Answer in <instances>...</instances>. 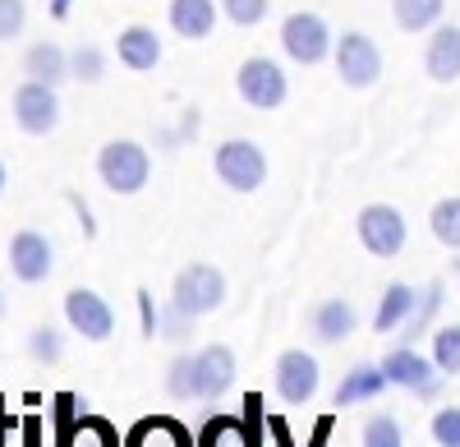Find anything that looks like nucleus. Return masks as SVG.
<instances>
[{
    "instance_id": "ddd939ff",
    "label": "nucleus",
    "mask_w": 460,
    "mask_h": 447,
    "mask_svg": "<svg viewBox=\"0 0 460 447\" xmlns=\"http://www.w3.org/2000/svg\"><path fill=\"white\" fill-rule=\"evenodd\" d=\"M10 273L28 286L47 282L56 273V245L42 236V231H19L10 240Z\"/></svg>"
},
{
    "instance_id": "f3484780",
    "label": "nucleus",
    "mask_w": 460,
    "mask_h": 447,
    "mask_svg": "<svg viewBox=\"0 0 460 447\" xmlns=\"http://www.w3.org/2000/svg\"><path fill=\"white\" fill-rule=\"evenodd\" d=\"M387 388H392V379L382 374V364H368V360H364V364H355L350 374L341 379V388H336V406L345 411V406H359V401H377Z\"/></svg>"
},
{
    "instance_id": "58836bf2",
    "label": "nucleus",
    "mask_w": 460,
    "mask_h": 447,
    "mask_svg": "<svg viewBox=\"0 0 460 447\" xmlns=\"http://www.w3.org/2000/svg\"><path fill=\"white\" fill-rule=\"evenodd\" d=\"M0 314H5V291H0Z\"/></svg>"
},
{
    "instance_id": "4c0bfd02",
    "label": "nucleus",
    "mask_w": 460,
    "mask_h": 447,
    "mask_svg": "<svg viewBox=\"0 0 460 447\" xmlns=\"http://www.w3.org/2000/svg\"><path fill=\"white\" fill-rule=\"evenodd\" d=\"M5 184H10V171H5V162H0V194H5Z\"/></svg>"
},
{
    "instance_id": "7c9ffc66",
    "label": "nucleus",
    "mask_w": 460,
    "mask_h": 447,
    "mask_svg": "<svg viewBox=\"0 0 460 447\" xmlns=\"http://www.w3.org/2000/svg\"><path fill=\"white\" fill-rule=\"evenodd\" d=\"M166 392L180 401H194V355H175L166 369Z\"/></svg>"
},
{
    "instance_id": "f257e3e1",
    "label": "nucleus",
    "mask_w": 460,
    "mask_h": 447,
    "mask_svg": "<svg viewBox=\"0 0 460 447\" xmlns=\"http://www.w3.org/2000/svg\"><path fill=\"white\" fill-rule=\"evenodd\" d=\"M97 175H102V184L111 194L134 199L152 180V157H147V148L134 143V139H111V143H102V153H97Z\"/></svg>"
},
{
    "instance_id": "a878e982",
    "label": "nucleus",
    "mask_w": 460,
    "mask_h": 447,
    "mask_svg": "<svg viewBox=\"0 0 460 447\" xmlns=\"http://www.w3.org/2000/svg\"><path fill=\"white\" fill-rule=\"evenodd\" d=\"M433 364L447 379L460 374V323H447V327L433 332Z\"/></svg>"
},
{
    "instance_id": "f704fd0d",
    "label": "nucleus",
    "mask_w": 460,
    "mask_h": 447,
    "mask_svg": "<svg viewBox=\"0 0 460 447\" xmlns=\"http://www.w3.org/2000/svg\"><path fill=\"white\" fill-rule=\"evenodd\" d=\"M138 314H143V337H157V318H162V309L152 305V295H147V291H138Z\"/></svg>"
},
{
    "instance_id": "423d86ee",
    "label": "nucleus",
    "mask_w": 460,
    "mask_h": 447,
    "mask_svg": "<svg viewBox=\"0 0 460 447\" xmlns=\"http://www.w3.org/2000/svg\"><path fill=\"white\" fill-rule=\"evenodd\" d=\"M355 231H359V245L373 258H396L410 240V221L396 203H368V208H359Z\"/></svg>"
},
{
    "instance_id": "0eeeda50",
    "label": "nucleus",
    "mask_w": 460,
    "mask_h": 447,
    "mask_svg": "<svg viewBox=\"0 0 460 447\" xmlns=\"http://www.w3.org/2000/svg\"><path fill=\"white\" fill-rule=\"evenodd\" d=\"M332 60H336L341 84L355 88V93H364V88H373L382 79V51H377V42L368 32H341Z\"/></svg>"
},
{
    "instance_id": "6e6552de",
    "label": "nucleus",
    "mask_w": 460,
    "mask_h": 447,
    "mask_svg": "<svg viewBox=\"0 0 460 447\" xmlns=\"http://www.w3.org/2000/svg\"><path fill=\"white\" fill-rule=\"evenodd\" d=\"M14 125L23 130V134H51L56 125H60V97H56V88L51 84H37V79H28V84H19L14 88Z\"/></svg>"
},
{
    "instance_id": "cd10ccee",
    "label": "nucleus",
    "mask_w": 460,
    "mask_h": 447,
    "mask_svg": "<svg viewBox=\"0 0 460 447\" xmlns=\"http://www.w3.org/2000/svg\"><path fill=\"white\" fill-rule=\"evenodd\" d=\"M28 355H32L37 364H56V360L65 355V332H56L51 323L32 327V332H28Z\"/></svg>"
},
{
    "instance_id": "2f4dec72",
    "label": "nucleus",
    "mask_w": 460,
    "mask_h": 447,
    "mask_svg": "<svg viewBox=\"0 0 460 447\" xmlns=\"http://www.w3.org/2000/svg\"><path fill=\"white\" fill-rule=\"evenodd\" d=\"M429 434L438 447H460V406H442L429 425Z\"/></svg>"
},
{
    "instance_id": "aec40b11",
    "label": "nucleus",
    "mask_w": 460,
    "mask_h": 447,
    "mask_svg": "<svg viewBox=\"0 0 460 447\" xmlns=\"http://www.w3.org/2000/svg\"><path fill=\"white\" fill-rule=\"evenodd\" d=\"M355 323H359V314H355L350 300H323L314 309V337L323 346H336V342H345L355 332Z\"/></svg>"
},
{
    "instance_id": "72a5a7b5",
    "label": "nucleus",
    "mask_w": 460,
    "mask_h": 447,
    "mask_svg": "<svg viewBox=\"0 0 460 447\" xmlns=\"http://www.w3.org/2000/svg\"><path fill=\"white\" fill-rule=\"evenodd\" d=\"M28 23V5L23 0H0V42H14Z\"/></svg>"
},
{
    "instance_id": "4be33fe9",
    "label": "nucleus",
    "mask_w": 460,
    "mask_h": 447,
    "mask_svg": "<svg viewBox=\"0 0 460 447\" xmlns=\"http://www.w3.org/2000/svg\"><path fill=\"white\" fill-rule=\"evenodd\" d=\"M447 14V0H392V19L401 32H433Z\"/></svg>"
},
{
    "instance_id": "5701e85b",
    "label": "nucleus",
    "mask_w": 460,
    "mask_h": 447,
    "mask_svg": "<svg viewBox=\"0 0 460 447\" xmlns=\"http://www.w3.org/2000/svg\"><path fill=\"white\" fill-rule=\"evenodd\" d=\"M429 231H433L438 245H447V249L460 254V199H456V194L433 203V212H429Z\"/></svg>"
},
{
    "instance_id": "f8f14e48",
    "label": "nucleus",
    "mask_w": 460,
    "mask_h": 447,
    "mask_svg": "<svg viewBox=\"0 0 460 447\" xmlns=\"http://www.w3.org/2000/svg\"><path fill=\"white\" fill-rule=\"evenodd\" d=\"M235 374H240L235 351L221 346V342L203 346V351L194 355V397H199V401H217V397H226V388L235 383Z\"/></svg>"
},
{
    "instance_id": "bb28decb",
    "label": "nucleus",
    "mask_w": 460,
    "mask_h": 447,
    "mask_svg": "<svg viewBox=\"0 0 460 447\" xmlns=\"http://www.w3.org/2000/svg\"><path fill=\"white\" fill-rule=\"evenodd\" d=\"M359 438H364V447H405V429L396 416H368Z\"/></svg>"
},
{
    "instance_id": "7ed1b4c3",
    "label": "nucleus",
    "mask_w": 460,
    "mask_h": 447,
    "mask_svg": "<svg viewBox=\"0 0 460 447\" xmlns=\"http://www.w3.org/2000/svg\"><path fill=\"white\" fill-rule=\"evenodd\" d=\"M171 305L184 309L189 318H203V314H217L226 305V277L221 268L212 264H189L175 273V286H171Z\"/></svg>"
},
{
    "instance_id": "e433bc0d",
    "label": "nucleus",
    "mask_w": 460,
    "mask_h": 447,
    "mask_svg": "<svg viewBox=\"0 0 460 447\" xmlns=\"http://www.w3.org/2000/svg\"><path fill=\"white\" fill-rule=\"evenodd\" d=\"M47 10H51V19H56V23H65V19H69V10H74V0H47Z\"/></svg>"
},
{
    "instance_id": "dca6fc26",
    "label": "nucleus",
    "mask_w": 460,
    "mask_h": 447,
    "mask_svg": "<svg viewBox=\"0 0 460 447\" xmlns=\"http://www.w3.org/2000/svg\"><path fill=\"white\" fill-rule=\"evenodd\" d=\"M171 32L184 37V42H203V37H212L217 19H221V5L217 0H171Z\"/></svg>"
},
{
    "instance_id": "c85d7f7f",
    "label": "nucleus",
    "mask_w": 460,
    "mask_h": 447,
    "mask_svg": "<svg viewBox=\"0 0 460 447\" xmlns=\"http://www.w3.org/2000/svg\"><path fill=\"white\" fill-rule=\"evenodd\" d=\"M102 74H106L102 47H74V51H69V79H79V84H102Z\"/></svg>"
},
{
    "instance_id": "a211bd4d",
    "label": "nucleus",
    "mask_w": 460,
    "mask_h": 447,
    "mask_svg": "<svg viewBox=\"0 0 460 447\" xmlns=\"http://www.w3.org/2000/svg\"><path fill=\"white\" fill-rule=\"evenodd\" d=\"M125 447H194V434L171 416H147L129 429Z\"/></svg>"
},
{
    "instance_id": "9b49d317",
    "label": "nucleus",
    "mask_w": 460,
    "mask_h": 447,
    "mask_svg": "<svg viewBox=\"0 0 460 447\" xmlns=\"http://www.w3.org/2000/svg\"><path fill=\"white\" fill-rule=\"evenodd\" d=\"M382 374L392 379V388H405L414 397H438L442 369L433 364V355H419L414 346H396L387 360H382Z\"/></svg>"
},
{
    "instance_id": "4468645a",
    "label": "nucleus",
    "mask_w": 460,
    "mask_h": 447,
    "mask_svg": "<svg viewBox=\"0 0 460 447\" xmlns=\"http://www.w3.org/2000/svg\"><path fill=\"white\" fill-rule=\"evenodd\" d=\"M424 74L433 84H456L460 79V28L456 23H438L429 47H424Z\"/></svg>"
},
{
    "instance_id": "c9c22d12",
    "label": "nucleus",
    "mask_w": 460,
    "mask_h": 447,
    "mask_svg": "<svg viewBox=\"0 0 460 447\" xmlns=\"http://www.w3.org/2000/svg\"><path fill=\"white\" fill-rule=\"evenodd\" d=\"M65 199H69V208H74V212H79V227H84V236L93 240V236H97V221H93V208H88V203H84L79 194H74V190H69Z\"/></svg>"
},
{
    "instance_id": "9d476101",
    "label": "nucleus",
    "mask_w": 460,
    "mask_h": 447,
    "mask_svg": "<svg viewBox=\"0 0 460 447\" xmlns=\"http://www.w3.org/2000/svg\"><path fill=\"white\" fill-rule=\"evenodd\" d=\"M65 323L79 332L84 342H111V332H115V309L102 300L97 291L74 286V291L65 295Z\"/></svg>"
},
{
    "instance_id": "2eb2a0df",
    "label": "nucleus",
    "mask_w": 460,
    "mask_h": 447,
    "mask_svg": "<svg viewBox=\"0 0 460 447\" xmlns=\"http://www.w3.org/2000/svg\"><path fill=\"white\" fill-rule=\"evenodd\" d=\"M115 56H120V65L134 69V74L157 69L162 65V37H157V28H147V23L120 28V37H115Z\"/></svg>"
},
{
    "instance_id": "1a4fd4ad",
    "label": "nucleus",
    "mask_w": 460,
    "mask_h": 447,
    "mask_svg": "<svg viewBox=\"0 0 460 447\" xmlns=\"http://www.w3.org/2000/svg\"><path fill=\"white\" fill-rule=\"evenodd\" d=\"M318 388H323V369L309 351L295 346V351L277 355V397L286 406H309L318 397Z\"/></svg>"
},
{
    "instance_id": "c756f323",
    "label": "nucleus",
    "mask_w": 460,
    "mask_h": 447,
    "mask_svg": "<svg viewBox=\"0 0 460 447\" xmlns=\"http://www.w3.org/2000/svg\"><path fill=\"white\" fill-rule=\"evenodd\" d=\"M221 14L235 23V28H253L267 19V10H272V0H217Z\"/></svg>"
},
{
    "instance_id": "393cba45",
    "label": "nucleus",
    "mask_w": 460,
    "mask_h": 447,
    "mask_svg": "<svg viewBox=\"0 0 460 447\" xmlns=\"http://www.w3.org/2000/svg\"><path fill=\"white\" fill-rule=\"evenodd\" d=\"M199 447H253L249 429L240 420H230V416H212L199 434Z\"/></svg>"
},
{
    "instance_id": "f03ea898",
    "label": "nucleus",
    "mask_w": 460,
    "mask_h": 447,
    "mask_svg": "<svg viewBox=\"0 0 460 447\" xmlns=\"http://www.w3.org/2000/svg\"><path fill=\"white\" fill-rule=\"evenodd\" d=\"M212 171L230 194H258L267 184V153L253 139H226L212 153Z\"/></svg>"
},
{
    "instance_id": "b1692460",
    "label": "nucleus",
    "mask_w": 460,
    "mask_h": 447,
    "mask_svg": "<svg viewBox=\"0 0 460 447\" xmlns=\"http://www.w3.org/2000/svg\"><path fill=\"white\" fill-rule=\"evenodd\" d=\"M65 447H120V438H115V429L97 416H84V420H74L65 429Z\"/></svg>"
},
{
    "instance_id": "473e14b6",
    "label": "nucleus",
    "mask_w": 460,
    "mask_h": 447,
    "mask_svg": "<svg viewBox=\"0 0 460 447\" xmlns=\"http://www.w3.org/2000/svg\"><path fill=\"white\" fill-rule=\"evenodd\" d=\"M194 323H199V318H189L184 309L166 305V309H162V318H157V337H166V342H184L189 332H194Z\"/></svg>"
},
{
    "instance_id": "6ab92c4d",
    "label": "nucleus",
    "mask_w": 460,
    "mask_h": 447,
    "mask_svg": "<svg viewBox=\"0 0 460 447\" xmlns=\"http://www.w3.org/2000/svg\"><path fill=\"white\" fill-rule=\"evenodd\" d=\"M419 309V291L410 282H392L387 291H382V300H377V314H373V327L377 332H396L401 323H410Z\"/></svg>"
},
{
    "instance_id": "412c9836",
    "label": "nucleus",
    "mask_w": 460,
    "mask_h": 447,
    "mask_svg": "<svg viewBox=\"0 0 460 447\" xmlns=\"http://www.w3.org/2000/svg\"><path fill=\"white\" fill-rule=\"evenodd\" d=\"M23 74H28V79H37V84L60 88V84L69 79V56H65L56 42H37V47H28V56H23Z\"/></svg>"
},
{
    "instance_id": "39448f33",
    "label": "nucleus",
    "mask_w": 460,
    "mask_h": 447,
    "mask_svg": "<svg viewBox=\"0 0 460 447\" xmlns=\"http://www.w3.org/2000/svg\"><path fill=\"white\" fill-rule=\"evenodd\" d=\"M281 51L295 60V65H323L332 51H336V37L327 28L323 14H309V10H295L281 19Z\"/></svg>"
},
{
    "instance_id": "20e7f679",
    "label": "nucleus",
    "mask_w": 460,
    "mask_h": 447,
    "mask_svg": "<svg viewBox=\"0 0 460 447\" xmlns=\"http://www.w3.org/2000/svg\"><path fill=\"white\" fill-rule=\"evenodd\" d=\"M235 93L244 106L253 111H277L286 106L290 97V79H286V69L272 60V56H249L240 69H235Z\"/></svg>"
}]
</instances>
